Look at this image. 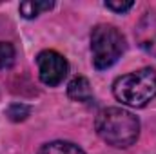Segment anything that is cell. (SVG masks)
<instances>
[{
  "label": "cell",
  "mask_w": 156,
  "mask_h": 154,
  "mask_svg": "<svg viewBox=\"0 0 156 154\" xmlns=\"http://www.w3.org/2000/svg\"><path fill=\"white\" fill-rule=\"evenodd\" d=\"M134 38L140 49L156 58V9H149L142 15L134 27Z\"/></svg>",
  "instance_id": "5b68a950"
},
{
  "label": "cell",
  "mask_w": 156,
  "mask_h": 154,
  "mask_svg": "<svg viewBox=\"0 0 156 154\" xmlns=\"http://www.w3.org/2000/svg\"><path fill=\"white\" fill-rule=\"evenodd\" d=\"M37 64H38V76L42 83H45L49 87L60 85L69 71L67 60L53 49H45V51L38 53Z\"/></svg>",
  "instance_id": "277c9868"
},
{
  "label": "cell",
  "mask_w": 156,
  "mask_h": 154,
  "mask_svg": "<svg viewBox=\"0 0 156 154\" xmlns=\"http://www.w3.org/2000/svg\"><path fill=\"white\" fill-rule=\"evenodd\" d=\"M15 54L16 51L9 42H0V69L11 67L15 62Z\"/></svg>",
  "instance_id": "9c48e42d"
},
{
  "label": "cell",
  "mask_w": 156,
  "mask_h": 154,
  "mask_svg": "<svg viewBox=\"0 0 156 154\" xmlns=\"http://www.w3.org/2000/svg\"><path fill=\"white\" fill-rule=\"evenodd\" d=\"M53 7V2H35V0H27L20 4V15L24 18H35L38 16L42 11H49Z\"/></svg>",
  "instance_id": "ba28073f"
},
{
  "label": "cell",
  "mask_w": 156,
  "mask_h": 154,
  "mask_svg": "<svg viewBox=\"0 0 156 154\" xmlns=\"http://www.w3.org/2000/svg\"><path fill=\"white\" fill-rule=\"evenodd\" d=\"M27 114H29V107H26V105H22V103H15V105H11V107L7 109V116H9L11 120H15V121L26 120Z\"/></svg>",
  "instance_id": "30bf717a"
},
{
  "label": "cell",
  "mask_w": 156,
  "mask_h": 154,
  "mask_svg": "<svg viewBox=\"0 0 156 154\" xmlns=\"http://www.w3.org/2000/svg\"><path fill=\"white\" fill-rule=\"evenodd\" d=\"M94 129L98 136L111 147L125 149L131 147L140 136V121L127 109L122 107H107L102 109L96 120Z\"/></svg>",
  "instance_id": "6da1fadb"
},
{
  "label": "cell",
  "mask_w": 156,
  "mask_h": 154,
  "mask_svg": "<svg viewBox=\"0 0 156 154\" xmlns=\"http://www.w3.org/2000/svg\"><path fill=\"white\" fill-rule=\"evenodd\" d=\"M38 154H85L71 142H51L38 149Z\"/></svg>",
  "instance_id": "52a82bcc"
},
{
  "label": "cell",
  "mask_w": 156,
  "mask_h": 154,
  "mask_svg": "<svg viewBox=\"0 0 156 154\" xmlns=\"http://www.w3.org/2000/svg\"><path fill=\"white\" fill-rule=\"evenodd\" d=\"M133 5H134L133 2H122V0H107L105 2V7L111 9V11H116V13H125Z\"/></svg>",
  "instance_id": "8fae6325"
},
{
  "label": "cell",
  "mask_w": 156,
  "mask_h": 154,
  "mask_svg": "<svg viewBox=\"0 0 156 154\" xmlns=\"http://www.w3.org/2000/svg\"><path fill=\"white\" fill-rule=\"evenodd\" d=\"M67 96L80 103H89L93 100V89L89 80L83 76H75L67 85Z\"/></svg>",
  "instance_id": "8992f818"
},
{
  "label": "cell",
  "mask_w": 156,
  "mask_h": 154,
  "mask_svg": "<svg viewBox=\"0 0 156 154\" xmlns=\"http://www.w3.org/2000/svg\"><path fill=\"white\" fill-rule=\"evenodd\" d=\"M113 94L129 107H145L156 98V71L144 67L140 71L118 76L113 83Z\"/></svg>",
  "instance_id": "7a4b0ae2"
},
{
  "label": "cell",
  "mask_w": 156,
  "mask_h": 154,
  "mask_svg": "<svg viewBox=\"0 0 156 154\" xmlns=\"http://www.w3.org/2000/svg\"><path fill=\"white\" fill-rule=\"evenodd\" d=\"M125 51V38L115 26L98 24L91 33V53L93 65L98 71L109 69Z\"/></svg>",
  "instance_id": "3957f363"
}]
</instances>
